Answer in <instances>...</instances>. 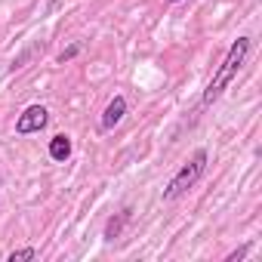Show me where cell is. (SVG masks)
<instances>
[{"instance_id":"6da1fadb","label":"cell","mask_w":262,"mask_h":262,"mask_svg":"<svg viewBox=\"0 0 262 262\" xmlns=\"http://www.w3.org/2000/svg\"><path fill=\"white\" fill-rule=\"evenodd\" d=\"M247 53H250V37H237L234 43H231V50H228V56H225V62L219 65V71H216V77L210 80V86L204 90V105H213L222 93H225V86L234 80V74H237V68L244 65V59H247Z\"/></svg>"},{"instance_id":"7a4b0ae2","label":"cell","mask_w":262,"mask_h":262,"mask_svg":"<svg viewBox=\"0 0 262 262\" xmlns=\"http://www.w3.org/2000/svg\"><path fill=\"white\" fill-rule=\"evenodd\" d=\"M204 167H207V151L204 148H198L194 155H191V161L170 179V185L164 188V201H173V198H179V194H185L198 179H201V173H204Z\"/></svg>"},{"instance_id":"3957f363","label":"cell","mask_w":262,"mask_h":262,"mask_svg":"<svg viewBox=\"0 0 262 262\" xmlns=\"http://www.w3.org/2000/svg\"><path fill=\"white\" fill-rule=\"evenodd\" d=\"M47 120H50V114H47L43 105H28V108L19 114V120H16V133H19V136L40 133V129L47 126Z\"/></svg>"},{"instance_id":"277c9868","label":"cell","mask_w":262,"mask_h":262,"mask_svg":"<svg viewBox=\"0 0 262 262\" xmlns=\"http://www.w3.org/2000/svg\"><path fill=\"white\" fill-rule=\"evenodd\" d=\"M123 114H126V99H123V96H114V99L108 102L105 114H102V129H114V126L123 120Z\"/></svg>"},{"instance_id":"5b68a950","label":"cell","mask_w":262,"mask_h":262,"mask_svg":"<svg viewBox=\"0 0 262 262\" xmlns=\"http://www.w3.org/2000/svg\"><path fill=\"white\" fill-rule=\"evenodd\" d=\"M50 158L59 161V164L68 161V158H71V139H68V136H53V139H50Z\"/></svg>"},{"instance_id":"8992f818","label":"cell","mask_w":262,"mask_h":262,"mask_svg":"<svg viewBox=\"0 0 262 262\" xmlns=\"http://www.w3.org/2000/svg\"><path fill=\"white\" fill-rule=\"evenodd\" d=\"M28 259H37V250L34 247H25V250H13L7 256V262H28Z\"/></svg>"},{"instance_id":"52a82bcc","label":"cell","mask_w":262,"mask_h":262,"mask_svg":"<svg viewBox=\"0 0 262 262\" xmlns=\"http://www.w3.org/2000/svg\"><path fill=\"white\" fill-rule=\"evenodd\" d=\"M123 219H126V216H117V219H111V222L105 225V237H108V241H111V237L120 231V222H123Z\"/></svg>"},{"instance_id":"ba28073f","label":"cell","mask_w":262,"mask_h":262,"mask_svg":"<svg viewBox=\"0 0 262 262\" xmlns=\"http://www.w3.org/2000/svg\"><path fill=\"white\" fill-rule=\"evenodd\" d=\"M77 50H80V47L74 43V47H68V50H65V53H62L59 59H62V62H68V59H74V56H77Z\"/></svg>"},{"instance_id":"9c48e42d","label":"cell","mask_w":262,"mask_h":262,"mask_svg":"<svg viewBox=\"0 0 262 262\" xmlns=\"http://www.w3.org/2000/svg\"><path fill=\"white\" fill-rule=\"evenodd\" d=\"M170 4H179V0H170Z\"/></svg>"}]
</instances>
